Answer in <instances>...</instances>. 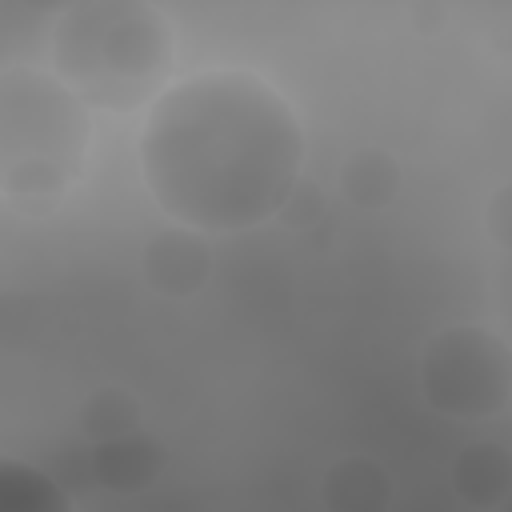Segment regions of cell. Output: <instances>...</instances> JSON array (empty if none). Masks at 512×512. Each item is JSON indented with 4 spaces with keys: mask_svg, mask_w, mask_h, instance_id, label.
Returning <instances> with one entry per match:
<instances>
[{
    "mask_svg": "<svg viewBox=\"0 0 512 512\" xmlns=\"http://www.w3.org/2000/svg\"><path fill=\"white\" fill-rule=\"evenodd\" d=\"M136 156L172 224L228 236L280 216L304 180V128L264 76L208 68L160 92Z\"/></svg>",
    "mask_w": 512,
    "mask_h": 512,
    "instance_id": "obj_1",
    "label": "cell"
},
{
    "mask_svg": "<svg viewBox=\"0 0 512 512\" xmlns=\"http://www.w3.org/2000/svg\"><path fill=\"white\" fill-rule=\"evenodd\" d=\"M52 72L100 112L152 108L176 60L168 16L144 0H80L56 8Z\"/></svg>",
    "mask_w": 512,
    "mask_h": 512,
    "instance_id": "obj_2",
    "label": "cell"
},
{
    "mask_svg": "<svg viewBox=\"0 0 512 512\" xmlns=\"http://www.w3.org/2000/svg\"><path fill=\"white\" fill-rule=\"evenodd\" d=\"M92 152V108L36 64L0 72V192L20 216H48L84 176Z\"/></svg>",
    "mask_w": 512,
    "mask_h": 512,
    "instance_id": "obj_3",
    "label": "cell"
},
{
    "mask_svg": "<svg viewBox=\"0 0 512 512\" xmlns=\"http://www.w3.org/2000/svg\"><path fill=\"white\" fill-rule=\"evenodd\" d=\"M420 396L452 420H492L512 404V344L484 324H448L424 340Z\"/></svg>",
    "mask_w": 512,
    "mask_h": 512,
    "instance_id": "obj_4",
    "label": "cell"
},
{
    "mask_svg": "<svg viewBox=\"0 0 512 512\" xmlns=\"http://www.w3.org/2000/svg\"><path fill=\"white\" fill-rule=\"evenodd\" d=\"M144 284L164 300L196 296L212 276V240L184 224H164L144 240L140 252Z\"/></svg>",
    "mask_w": 512,
    "mask_h": 512,
    "instance_id": "obj_5",
    "label": "cell"
},
{
    "mask_svg": "<svg viewBox=\"0 0 512 512\" xmlns=\"http://www.w3.org/2000/svg\"><path fill=\"white\" fill-rule=\"evenodd\" d=\"M88 460H92V484L116 496H136L144 488H152L164 472V444L148 432H132L124 440H108V444H88Z\"/></svg>",
    "mask_w": 512,
    "mask_h": 512,
    "instance_id": "obj_6",
    "label": "cell"
},
{
    "mask_svg": "<svg viewBox=\"0 0 512 512\" xmlns=\"http://www.w3.org/2000/svg\"><path fill=\"white\" fill-rule=\"evenodd\" d=\"M320 504L324 512H388L392 476L380 460L364 452L336 456L320 472Z\"/></svg>",
    "mask_w": 512,
    "mask_h": 512,
    "instance_id": "obj_7",
    "label": "cell"
},
{
    "mask_svg": "<svg viewBox=\"0 0 512 512\" xmlns=\"http://www.w3.org/2000/svg\"><path fill=\"white\" fill-rule=\"evenodd\" d=\"M448 484L452 492L476 508V512H492L504 504V496L512 492V452L500 448L496 440H480L468 444L452 456L448 464Z\"/></svg>",
    "mask_w": 512,
    "mask_h": 512,
    "instance_id": "obj_8",
    "label": "cell"
},
{
    "mask_svg": "<svg viewBox=\"0 0 512 512\" xmlns=\"http://www.w3.org/2000/svg\"><path fill=\"white\" fill-rule=\"evenodd\" d=\"M400 184H404L400 160L388 148H376V144H364V148L348 152L340 172H336L340 196L360 212H384L400 196Z\"/></svg>",
    "mask_w": 512,
    "mask_h": 512,
    "instance_id": "obj_9",
    "label": "cell"
},
{
    "mask_svg": "<svg viewBox=\"0 0 512 512\" xmlns=\"http://www.w3.org/2000/svg\"><path fill=\"white\" fill-rule=\"evenodd\" d=\"M76 424H80L84 444H108V440L144 432V408H140L136 392H128L120 384H100L84 396Z\"/></svg>",
    "mask_w": 512,
    "mask_h": 512,
    "instance_id": "obj_10",
    "label": "cell"
},
{
    "mask_svg": "<svg viewBox=\"0 0 512 512\" xmlns=\"http://www.w3.org/2000/svg\"><path fill=\"white\" fill-rule=\"evenodd\" d=\"M0 512H72V492L36 464L0 460Z\"/></svg>",
    "mask_w": 512,
    "mask_h": 512,
    "instance_id": "obj_11",
    "label": "cell"
},
{
    "mask_svg": "<svg viewBox=\"0 0 512 512\" xmlns=\"http://www.w3.org/2000/svg\"><path fill=\"white\" fill-rule=\"evenodd\" d=\"M320 216H324V192L312 184V180H300L296 184V192L288 196V204L280 208V224L284 228H296V232H308L312 224H320Z\"/></svg>",
    "mask_w": 512,
    "mask_h": 512,
    "instance_id": "obj_12",
    "label": "cell"
},
{
    "mask_svg": "<svg viewBox=\"0 0 512 512\" xmlns=\"http://www.w3.org/2000/svg\"><path fill=\"white\" fill-rule=\"evenodd\" d=\"M484 232H488L504 252H512V180L500 184V188L488 196V204H484Z\"/></svg>",
    "mask_w": 512,
    "mask_h": 512,
    "instance_id": "obj_13",
    "label": "cell"
},
{
    "mask_svg": "<svg viewBox=\"0 0 512 512\" xmlns=\"http://www.w3.org/2000/svg\"><path fill=\"white\" fill-rule=\"evenodd\" d=\"M408 16H412V28H416L420 36H436V32L448 24V8H444V4H416Z\"/></svg>",
    "mask_w": 512,
    "mask_h": 512,
    "instance_id": "obj_14",
    "label": "cell"
},
{
    "mask_svg": "<svg viewBox=\"0 0 512 512\" xmlns=\"http://www.w3.org/2000/svg\"><path fill=\"white\" fill-rule=\"evenodd\" d=\"M500 512H512V492L504 496V504H500Z\"/></svg>",
    "mask_w": 512,
    "mask_h": 512,
    "instance_id": "obj_15",
    "label": "cell"
},
{
    "mask_svg": "<svg viewBox=\"0 0 512 512\" xmlns=\"http://www.w3.org/2000/svg\"><path fill=\"white\" fill-rule=\"evenodd\" d=\"M492 512H500V508H492Z\"/></svg>",
    "mask_w": 512,
    "mask_h": 512,
    "instance_id": "obj_16",
    "label": "cell"
}]
</instances>
